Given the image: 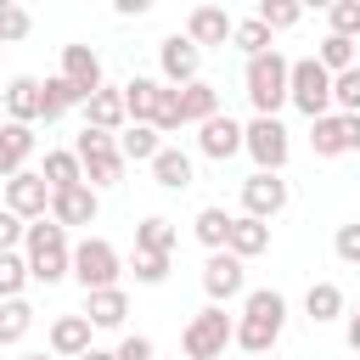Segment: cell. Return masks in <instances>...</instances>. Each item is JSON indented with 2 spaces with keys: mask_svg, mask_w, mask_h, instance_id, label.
<instances>
[{
  "mask_svg": "<svg viewBox=\"0 0 360 360\" xmlns=\"http://www.w3.org/2000/svg\"><path fill=\"white\" fill-rule=\"evenodd\" d=\"M118 270H124V259H118V248H112L107 236H84V242L73 248V281H79L84 292L118 287Z\"/></svg>",
  "mask_w": 360,
  "mask_h": 360,
  "instance_id": "obj_6",
  "label": "cell"
},
{
  "mask_svg": "<svg viewBox=\"0 0 360 360\" xmlns=\"http://www.w3.org/2000/svg\"><path fill=\"white\" fill-rule=\"evenodd\" d=\"M135 281L141 287H163L169 281V253H135Z\"/></svg>",
  "mask_w": 360,
  "mask_h": 360,
  "instance_id": "obj_41",
  "label": "cell"
},
{
  "mask_svg": "<svg viewBox=\"0 0 360 360\" xmlns=\"http://www.w3.org/2000/svg\"><path fill=\"white\" fill-rule=\"evenodd\" d=\"M135 253H174V225L163 214H146L135 225Z\"/></svg>",
  "mask_w": 360,
  "mask_h": 360,
  "instance_id": "obj_33",
  "label": "cell"
},
{
  "mask_svg": "<svg viewBox=\"0 0 360 360\" xmlns=\"http://www.w3.org/2000/svg\"><path fill=\"white\" fill-rule=\"evenodd\" d=\"M231 45H236L248 62H253V56H264V51H276V45H270V28H264L259 17H242V22L231 28Z\"/></svg>",
  "mask_w": 360,
  "mask_h": 360,
  "instance_id": "obj_34",
  "label": "cell"
},
{
  "mask_svg": "<svg viewBox=\"0 0 360 360\" xmlns=\"http://www.w3.org/2000/svg\"><path fill=\"white\" fill-rule=\"evenodd\" d=\"M22 236H28V219H17L11 208H0V253H17Z\"/></svg>",
  "mask_w": 360,
  "mask_h": 360,
  "instance_id": "obj_43",
  "label": "cell"
},
{
  "mask_svg": "<svg viewBox=\"0 0 360 360\" xmlns=\"http://www.w3.org/2000/svg\"><path fill=\"white\" fill-rule=\"evenodd\" d=\"M118 152H124V163H146V169H152V158L163 152V135H158L152 124H124Z\"/></svg>",
  "mask_w": 360,
  "mask_h": 360,
  "instance_id": "obj_26",
  "label": "cell"
},
{
  "mask_svg": "<svg viewBox=\"0 0 360 360\" xmlns=\"http://www.w3.org/2000/svg\"><path fill=\"white\" fill-rule=\"evenodd\" d=\"M6 208L17 214V219H51V186H45V174L39 169H22V174H11L6 180Z\"/></svg>",
  "mask_w": 360,
  "mask_h": 360,
  "instance_id": "obj_10",
  "label": "cell"
},
{
  "mask_svg": "<svg viewBox=\"0 0 360 360\" xmlns=\"http://www.w3.org/2000/svg\"><path fill=\"white\" fill-rule=\"evenodd\" d=\"M45 186L51 191H68V186H84V163H79V152H45Z\"/></svg>",
  "mask_w": 360,
  "mask_h": 360,
  "instance_id": "obj_31",
  "label": "cell"
},
{
  "mask_svg": "<svg viewBox=\"0 0 360 360\" xmlns=\"http://www.w3.org/2000/svg\"><path fill=\"white\" fill-rule=\"evenodd\" d=\"M225 343H236V321H231L219 304L197 309V315L186 321V332H180L186 360H219V354H225Z\"/></svg>",
  "mask_w": 360,
  "mask_h": 360,
  "instance_id": "obj_4",
  "label": "cell"
},
{
  "mask_svg": "<svg viewBox=\"0 0 360 360\" xmlns=\"http://www.w3.org/2000/svg\"><path fill=\"white\" fill-rule=\"evenodd\" d=\"M208 118H219V90L208 84V79H197V84H186L180 90V124H208Z\"/></svg>",
  "mask_w": 360,
  "mask_h": 360,
  "instance_id": "obj_24",
  "label": "cell"
},
{
  "mask_svg": "<svg viewBox=\"0 0 360 360\" xmlns=\"http://www.w3.org/2000/svg\"><path fill=\"white\" fill-rule=\"evenodd\" d=\"M28 28H34V17H28L22 6L0 0V45H17V39H28Z\"/></svg>",
  "mask_w": 360,
  "mask_h": 360,
  "instance_id": "obj_39",
  "label": "cell"
},
{
  "mask_svg": "<svg viewBox=\"0 0 360 360\" xmlns=\"http://www.w3.org/2000/svg\"><path fill=\"white\" fill-rule=\"evenodd\" d=\"M90 332H96L90 315H56V321H51V354H56V360H79L84 349H96Z\"/></svg>",
  "mask_w": 360,
  "mask_h": 360,
  "instance_id": "obj_20",
  "label": "cell"
},
{
  "mask_svg": "<svg viewBox=\"0 0 360 360\" xmlns=\"http://www.w3.org/2000/svg\"><path fill=\"white\" fill-rule=\"evenodd\" d=\"M197 152H202V158H214V163H225V158H236V152H242V124H236L231 112H219V118H208V124L197 129Z\"/></svg>",
  "mask_w": 360,
  "mask_h": 360,
  "instance_id": "obj_18",
  "label": "cell"
},
{
  "mask_svg": "<svg viewBox=\"0 0 360 360\" xmlns=\"http://www.w3.org/2000/svg\"><path fill=\"white\" fill-rule=\"evenodd\" d=\"M253 17L276 34V28H292V22L304 17V6H292V0H259V11H253Z\"/></svg>",
  "mask_w": 360,
  "mask_h": 360,
  "instance_id": "obj_38",
  "label": "cell"
},
{
  "mask_svg": "<svg viewBox=\"0 0 360 360\" xmlns=\"http://www.w3.org/2000/svg\"><path fill=\"white\" fill-rule=\"evenodd\" d=\"M287 101L315 124V118H326L332 112V73L315 62V56H298L292 62V90H287Z\"/></svg>",
  "mask_w": 360,
  "mask_h": 360,
  "instance_id": "obj_7",
  "label": "cell"
},
{
  "mask_svg": "<svg viewBox=\"0 0 360 360\" xmlns=\"http://www.w3.org/2000/svg\"><path fill=\"white\" fill-rule=\"evenodd\" d=\"M84 315H90V326H124V315H129V298H124V287H101V292H84Z\"/></svg>",
  "mask_w": 360,
  "mask_h": 360,
  "instance_id": "obj_25",
  "label": "cell"
},
{
  "mask_svg": "<svg viewBox=\"0 0 360 360\" xmlns=\"http://www.w3.org/2000/svg\"><path fill=\"white\" fill-rule=\"evenodd\" d=\"M79 360H118V354H112V349H84Z\"/></svg>",
  "mask_w": 360,
  "mask_h": 360,
  "instance_id": "obj_46",
  "label": "cell"
},
{
  "mask_svg": "<svg viewBox=\"0 0 360 360\" xmlns=\"http://www.w3.org/2000/svg\"><path fill=\"white\" fill-rule=\"evenodd\" d=\"M231 28H236V17H225V6H197V11L186 17V39H191L197 51H202V45H225Z\"/></svg>",
  "mask_w": 360,
  "mask_h": 360,
  "instance_id": "obj_21",
  "label": "cell"
},
{
  "mask_svg": "<svg viewBox=\"0 0 360 360\" xmlns=\"http://www.w3.org/2000/svg\"><path fill=\"white\" fill-rule=\"evenodd\" d=\"M22 360H56V354H22Z\"/></svg>",
  "mask_w": 360,
  "mask_h": 360,
  "instance_id": "obj_47",
  "label": "cell"
},
{
  "mask_svg": "<svg viewBox=\"0 0 360 360\" xmlns=\"http://www.w3.org/2000/svg\"><path fill=\"white\" fill-rule=\"evenodd\" d=\"M231 219H236V214H225V208H197L191 231H197V242H202L208 253H225V242H231Z\"/></svg>",
  "mask_w": 360,
  "mask_h": 360,
  "instance_id": "obj_28",
  "label": "cell"
},
{
  "mask_svg": "<svg viewBox=\"0 0 360 360\" xmlns=\"http://www.w3.org/2000/svg\"><path fill=\"white\" fill-rule=\"evenodd\" d=\"M349 349H354V354H360V309H354V315H349Z\"/></svg>",
  "mask_w": 360,
  "mask_h": 360,
  "instance_id": "obj_45",
  "label": "cell"
},
{
  "mask_svg": "<svg viewBox=\"0 0 360 360\" xmlns=\"http://www.w3.org/2000/svg\"><path fill=\"white\" fill-rule=\"evenodd\" d=\"M264 248H270V225H264V219L236 214V219H231V242H225V253H236V259L248 264V259H259Z\"/></svg>",
  "mask_w": 360,
  "mask_h": 360,
  "instance_id": "obj_23",
  "label": "cell"
},
{
  "mask_svg": "<svg viewBox=\"0 0 360 360\" xmlns=\"http://www.w3.org/2000/svg\"><path fill=\"white\" fill-rule=\"evenodd\" d=\"M202 292H208V304H231V298H248V270H242V259L236 253H208V264H202Z\"/></svg>",
  "mask_w": 360,
  "mask_h": 360,
  "instance_id": "obj_12",
  "label": "cell"
},
{
  "mask_svg": "<svg viewBox=\"0 0 360 360\" xmlns=\"http://www.w3.org/2000/svg\"><path fill=\"white\" fill-rule=\"evenodd\" d=\"M281 326H287V298L276 287H253L242 298V315H236V343L248 354H270L276 338H281Z\"/></svg>",
  "mask_w": 360,
  "mask_h": 360,
  "instance_id": "obj_1",
  "label": "cell"
},
{
  "mask_svg": "<svg viewBox=\"0 0 360 360\" xmlns=\"http://www.w3.org/2000/svg\"><path fill=\"white\" fill-rule=\"evenodd\" d=\"M242 152H248L264 174H281V169H287V152H292L287 124H281V118H253V124H242Z\"/></svg>",
  "mask_w": 360,
  "mask_h": 360,
  "instance_id": "obj_8",
  "label": "cell"
},
{
  "mask_svg": "<svg viewBox=\"0 0 360 360\" xmlns=\"http://www.w3.org/2000/svg\"><path fill=\"white\" fill-rule=\"evenodd\" d=\"M0 56H6V45H0Z\"/></svg>",
  "mask_w": 360,
  "mask_h": 360,
  "instance_id": "obj_48",
  "label": "cell"
},
{
  "mask_svg": "<svg viewBox=\"0 0 360 360\" xmlns=\"http://www.w3.org/2000/svg\"><path fill=\"white\" fill-rule=\"evenodd\" d=\"M124 124H129V112H124V84L118 90H96L90 101H84V129H101V135H124Z\"/></svg>",
  "mask_w": 360,
  "mask_h": 360,
  "instance_id": "obj_17",
  "label": "cell"
},
{
  "mask_svg": "<svg viewBox=\"0 0 360 360\" xmlns=\"http://www.w3.org/2000/svg\"><path fill=\"white\" fill-rule=\"evenodd\" d=\"M22 259H28V276L45 281V287L62 281V276H73V248H68V231H62L56 219H34V225H28Z\"/></svg>",
  "mask_w": 360,
  "mask_h": 360,
  "instance_id": "obj_2",
  "label": "cell"
},
{
  "mask_svg": "<svg viewBox=\"0 0 360 360\" xmlns=\"http://www.w3.org/2000/svg\"><path fill=\"white\" fill-rule=\"evenodd\" d=\"M34 146H39L34 124H0V180L22 174V169H28V158H34Z\"/></svg>",
  "mask_w": 360,
  "mask_h": 360,
  "instance_id": "obj_19",
  "label": "cell"
},
{
  "mask_svg": "<svg viewBox=\"0 0 360 360\" xmlns=\"http://www.w3.org/2000/svg\"><path fill=\"white\" fill-rule=\"evenodd\" d=\"M287 90H292V62L281 51H264L248 62V101H253V118H276L287 107Z\"/></svg>",
  "mask_w": 360,
  "mask_h": 360,
  "instance_id": "obj_3",
  "label": "cell"
},
{
  "mask_svg": "<svg viewBox=\"0 0 360 360\" xmlns=\"http://www.w3.org/2000/svg\"><path fill=\"white\" fill-rule=\"evenodd\" d=\"M332 248H338V259H343V264H360V219H354V225H338Z\"/></svg>",
  "mask_w": 360,
  "mask_h": 360,
  "instance_id": "obj_42",
  "label": "cell"
},
{
  "mask_svg": "<svg viewBox=\"0 0 360 360\" xmlns=\"http://www.w3.org/2000/svg\"><path fill=\"white\" fill-rule=\"evenodd\" d=\"M62 79L90 101V96L101 90V56H96L90 45H62Z\"/></svg>",
  "mask_w": 360,
  "mask_h": 360,
  "instance_id": "obj_16",
  "label": "cell"
},
{
  "mask_svg": "<svg viewBox=\"0 0 360 360\" xmlns=\"http://www.w3.org/2000/svg\"><path fill=\"white\" fill-rule=\"evenodd\" d=\"M309 146L315 158H343V152H360V118L349 112H326L309 124Z\"/></svg>",
  "mask_w": 360,
  "mask_h": 360,
  "instance_id": "obj_13",
  "label": "cell"
},
{
  "mask_svg": "<svg viewBox=\"0 0 360 360\" xmlns=\"http://www.w3.org/2000/svg\"><path fill=\"white\" fill-rule=\"evenodd\" d=\"M73 152H79V163H84V186H118L124 180V152H118V135H101V129H79V141H73Z\"/></svg>",
  "mask_w": 360,
  "mask_h": 360,
  "instance_id": "obj_5",
  "label": "cell"
},
{
  "mask_svg": "<svg viewBox=\"0 0 360 360\" xmlns=\"http://www.w3.org/2000/svg\"><path fill=\"white\" fill-rule=\"evenodd\" d=\"M332 107L349 112V118H360V68H349V73L332 79Z\"/></svg>",
  "mask_w": 360,
  "mask_h": 360,
  "instance_id": "obj_37",
  "label": "cell"
},
{
  "mask_svg": "<svg viewBox=\"0 0 360 360\" xmlns=\"http://www.w3.org/2000/svg\"><path fill=\"white\" fill-rule=\"evenodd\" d=\"M152 180H158L163 191H186V186H191V158H186L180 146H163V152L152 158Z\"/></svg>",
  "mask_w": 360,
  "mask_h": 360,
  "instance_id": "obj_27",
  "label": "cell"
},
{
  "mask_svg": "<svg viewBox=\"0 0 360 360\" xmlns=\"http://www.w3.org/2000/svg\"><path fill=\"white\" fill-rule=\"evenodd\" d=\"M326 22H332L338 39H360V0H338V6L326 11Z\"/></svg>",
  "mask_w": 360,
  "mask_h": 360,
  "instance_id": "obj_40",
  "label": "cell"
},
{
  "mask_svg": "<svg viewBox=\"0 0 360 360\" xmlns=\"http://www.w3.org/2000/svg\"><path fill=\"white\" fill-rule=\"evenodd\" d=\"M287 197H292V191H287V180H281V174L253 169V174L242 180V214H248V219H264V225H270V219L287 208Z\"/></svg>",
  "mask_w": 360,
  "mask_h": 360,
  "instance_id": "obj_11",
  "label": "cell"
},
{
  "mask_svg": "<svg viewBox=\"0 0 360 360\" xmlns=\"http://www.w3.org/2000/svg\"><path fill=\"white\" fill-rule=\"evenodd\" d=\"M45 118V84L34 73H17L6 84V124H39Z\"/></svg>",
  "mask_w": 360,
  "mask_h": 360,
  "instance_id": "obj_14",
  "label": "cell"
},
{
  "mask_svg": "<svg viewBox=\"0 0 360 360\" xmlns=\"http://www.w3.org/2000/svg\"><path fill=\"white\" fill-rule=\"evenodd\" d=\"M304 315H309L315 326H321V321H338V315H343V287H338V281H309Z\"/></svg>",
  "mask_w": 360,
  "mask_h": 360,
  "instance_id": "obj_29",
  "label": "cell"
},
{
  "mask_svg": "<svg viewBox=\"0 0 360 360\" xmlns=\"http://www.w3.org/2000/svg\"><path fill=\"white\" fill-rule=\"evenodd\" d=\"M315 62L338 79V73H349V68H360V45L354 39H338V34H326L321 39V51H315Z\"/></svg>",
  "mask_w": 360,
  "mask_h": 360,
  "instance_id": "obj_32",
  "label": "cell"
},
{
  "mask_svg": "<svg viewBox=\"0 0 360 360\" xmlns=\"http://www.w3.org/2000/svg\"><path fill=\"white\" fill-rule=\"evenodd\" d=\"M28 281H34L28 276V259L22 253H0V298H22Z\"/></svg>",
  "mask_w": 360,
  "mask_h": 360,
  "instance_id": "obj_36",
  "label": "cell"
},
{
  "mask_svg": "<svg viewBox=\"0 0 360 360\" xmlns=\"http://www.w3.org/2000/svg\"><path fill=\"white\" fill-rule=\"evenodd\" d=\"M158 68H163V84H169V90H186V84L202 79V51H197L186 34H169V39L158 45Z\"/></svg>",
  "mask_w": 360,
  "mask_h": 360,
  "instance_id": "obj_9",
  "label": "cell"
},
{
  "mask_svg": "<svg viewBox=\"0 0 360 360\" xmlns=\"http://www.w3.org/2000/svg\"><path fill=\"white\" fill-rule=\"evenodd\" d=\"M118 360H158V349H152V338H141V332H129L118 349H112Z\"/></svg>",
  "mask_w": 360,
  "mask_h": 360,
  "instance_id": "obj_44",
  "label": "cell"
},
{
  "mask_svg": "<svg viewBox=\"0 0 360 360\" xmlns=\"http://www.w3.org/2000/svg\"><path fill=\"white\" fill-rule=\"evenodd\" d=\"M101 214V197L96 186H68V191H51V219L68 231V225H96Z\"/></svg>",
  "mask_w": 360,
  "mask_h": 360,
  "instance_id": "obj_15",
  "label": "cell"
},
{
  "mask_svg": "<svg viewBox=\"0 0 360 360\" xmlns=\"http://www.w3.org/2000/svg\"><path fill=\"white\" fill-rule=\"evenodd\" d=\"M163 96H169V84L163 79H129L124 84V112H129V124H152L158 118V107H163Z\"/></svg>",
  "mask_w": 360,
  "mask_h": 360,
  "instance_id": "obj_22",
  "label": "cell"
},
{
  "mask_svg": "<svg viewBox=\"0 0 360 360\" xmlns=\"http://www.w3.org/2000/svg\"><path fill=\"white\" fill-rule=\"evenodd\" d=\"M68 107H84V96H79L62 73H56V79H45V124H51V118H62Z\"/></svg>",
  "mask_w": 360,
  "mask_h": 360,
  "instance_id": "obj_35",
  "label": "cell"
},
{
  "mask_svg": "<svg viewBox=\"0 0 360 360\" xmlns=\"http://www.w3.org/2000/svg\"><path fill=\"white\" fill-rule=\"evenodd\" d=\"M28 326H34V304L28 298H0V349L22 343Z\"/></svg>",
  "mask_w": 360,
  "mask_h": 360,
  "instance_id": "obj_30",
  "label": "cell"
}]
</instances>
